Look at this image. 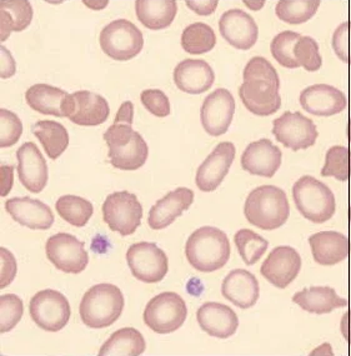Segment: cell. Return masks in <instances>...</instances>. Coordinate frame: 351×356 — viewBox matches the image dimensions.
Listing matches in <instances>:
<instances>
[{
	"instance_id": "d6a6232c",
	"label": "cell",
	"mask_w": 351,
	"mask_h": 356,
	"mask_svg": "<svg viewBox=\"0 0 351 356\" xmlns=\"http://www.w3.org/2000/svg\"><path fill=\"white\" fill-rule=\"evenodd\" d=\"M215 45V31L205 23H193L186 26L181 34L183 49L193 56L209 53Z\"/></svg>"
},
{
	"instance_id": "603a6c76",
	"label": "cell",
	"mask_w": 351,
	"mask_h": 356,
	"mask_svg": "<svg viewBox=\"0 0 351 356\" xmlns=\"http://www.w3.org/2000/svg\"><path fill=\"white\" fill-rule=\"evenodd\" d=\"M174 83L179 90L197 95L209 90L215 81L210 64L202 59H185L174 69Z\"/></svg>"
},
{
	"instance_id": "db71d44e",
	"label": "cell",
	"mask_w": 351,
	"mask_h": 356,
	"mask_svg": "<svg viewBox=\"0 0 351 356\" xmlns=\"http://www.w3.org/2000/svg\"><path fill=\"white\" fill-rule=\"evenodd\" d=\"M266 0H243V3L247 6V9L253 12H259L265 6Z\"/></svg>"
},
{
	"instance_id": "ee69618b",
	"label": "cell",
	"mask_w": 351,
	"mask_h": 356,
	"mask_svg": "<svg viewBox=\"0 0 351 356\" xmlns=\"http://www.w3.org/2000/svg\"><path fill=\"white\" fill-rule=\"evenodd\" d=\"M145 109L158 118H167L170 114V102L167 94L159 89H147L140 94Z\"/></svg>"
},
{
	"instance_id": "9f6ffc18",
	"label": "cell",
	"mask_w": 351,
	"mask_h": 356,
	"mask_svg": "<svg viewBox=\"0 0 351 356\" xmlns=\"http://www.w3.org/2000/svg\"><path fill=\"white\" fill-rule=\"evenodd\" d=\"M348 136H349V140L351 143V118L349 119V124H348Z\"/></svg>"
},
{
	"instance_id": "d6986e66",
	"label": "cell",
	"mask_w": 351,
	"mask_h": 356,
	"mask_svg": "<svg viewBox=\"0 0 351 356\" xmlns=\"http://www.w3.org/2000/svg\"><path fill=\"white\" fill-rule=\"evenodd\" d=\"M302 109L316 117H333L346 109L348 99L338 88L327 84H315L300 92Z\"/></svg>"
},
{
	"instance_id": "cb8c5ba5",
	"label": "cell",
	"mask_w": 351,
	"mask_h": 356,
	"mask_svg": "<svg viewBox=\"0 0 351 356\" xmlns=\"http://www.w3.org/2000/svg\"><path fill=\"white\" fill-rule=\"evenodd\" d=\"M6 209L20 225L33 230H48L54 222L51 209L37 199L28 197L8 199Z\"/></svg>"
},
{
	"instance_id": "44dd1931",
	"label": "cell",
	"mask_w": 351,
	"mask_h": 356,
	"mask_svg": "<svg viewBox=\"0 0 351 356\" xmlns=\"http://www.w3.org/2000/svg\"><path fill=\"white\" fill-rule=\"evenodd\" d=\"M20 183L31 193H40L48 183V165L34 143H25L17 152Z\"/></svg>"
},
{
	"instance_id": "5b68a950",
	"label": "cell",
	"mask_w": 351,
	"mask_h": 356,
	"mask_svg": "<svg viewBox=\"0 0 351 356\" xmlns=\"http://www.w3.org/2000/svg\"><path fill=\"white\" fill-rule=\"evenodd\" d=\"M293 199L300 214L315 224L330 220L336 211L332 189L311 175H304L293 185Z\"/></svg>"
},
{
	"instance_id": "ac0fdd59",
	"label": "cell",
	"mask_w": 351,
	"mask_h": 356,
	"mask_svg": "<svg viewBox=\"0 0 351 356\" xmlns=\"http://www.w3.org/2000/svg\"><path fill=\"white\" fill-rule=\"evenodd\" d=\"M26 104L44 115L68 118L73 113L74 99L72 94L48 84H35L25 92Z\"/></svg>"
},
{
	"instance_id": "7402d4cb",
	"label": "cell",
	"mask_w": 351,
	"mask_h": 356,
	"mask_svg": "<svg viewBox=\"0 0 351 356\" xmlns=\"http://www.w3.org/2000/svg\"><path fill=\"white\" fill-rule=\"evenodd\" d=\"M197 320L204 332L218 339L233 337L239 327V319L234 310L214 301L205 302L199 307Z\"/></svg>"
},
{
	"instance_id": "9a60e30c",
	"label": "cell",
	"mask_w": 351,
	"mask_h": 356,
	"mask_svg": "<svg viewBox=\"0 0 351 356\" xmlns=\"http://www.w3.org/2000/svg\"><path fill=\"white\" fill-rule=\"evenodd\" d=\"M222 37L239 50L253 48L259 38V26L253 17L241 9H230L219 20Z\"/></svg>"
},
{
	"instance_id": "277c9868",
	"label": "cell",
	"mask_w": 351,
	"mask_h": 356,
	"mask_svg": "<svg viewBox=\"0 0 351 356\" xmlns=\"http://www.w3.org/2000/svg\"><path fill=\"white\" fill-rule=\"evenodd\" d=\"M124 295L117 285L97 284L83 296L79 314L83 324L92 329L111 326L123 313Z\"/></svg>"
},
{
	"instance_id": "ffe728a7",
	"label": "cell",
	"mask_w": 351,
	"mask_h": 356,
	"mask_svg": "<svg viewBox=\"0 0 351 356\" xmlns=\"http://www.w3.org/2000/svg\"><path fill=\"white\" fill-rule=\"evenodd\" d=\"M283 153L269 139L250 143L241 155V166L252 175L272 178L281 165Z\"/></svg>"
},
{
	"instance_id": "d590c367",
	"label": "cell",
	"mask_w": 351,
	"mask_h": 356,
	"mask_svg": "<svg viewBox=\"0 0 351 356\" xmlns=\"http://www.w3.org/2000/svg\"><path fill=\"white\" fill-rule=\"evenodd\" d=\"M235 245L247 265L256 264L264 255L269 241L250 229H240L234 236Z\"/></svg>"
},
{
	"instance_id": "8d00e7d4",
	"label": "cell",
	"mask_w": 351,
	"mask_h": 356,
	"mask_svg": "<svg viewBox=\"0 0 351 356\" xmlns=\"http://www.w3.org/2000/svg\"><path fill=\"white\" fill-rule=\"evenodd\" d=\"M321 175L348 181L351 177L350 149L343 145L330 147L325 155V164L321 169Z\"/></svg>"
},
{
	"instance_id": "ab89813d",
	"label": "cell",
	"mask_w": 351,
	"mask_h": 356,
	"mask_svg": "<svg viewBox=\"0 0 351 356\" xmlns=\"http://www.w3.org/2000/svg\"><path fill=\"white\" fill-rule=\"evenodd\" d=\"M24 313L22 299L14 294L0 296V332H12Z\"/></svg>"
},
{
	"instance_id": "f6af8a7d",
	"label": "cell",
	"mask_w": 351,
	"mask_h": 356,
	"mask_svg": "<svg viewBox=\"0 0 351 356\" xmlns=\"http://www.w3.org/2000/svg\"><path fill=\"white\" fill-rule=\"evenodd\" d=\"M332 45L340 60L351 65V20L341 23L335 29Z\"/></svg>"
},
{
	"instance_id": "2e32d148",
	"label": "cell",
	"mask_w": 351,
	"mask_h": 356,
	"mask_svg": "<svg viewBox=\"0 0 351 356\" xmlns=\"http://www.w3.org/2000/svg\"><path fill=\"white\" fill-rule=\"evenodd\" d=\"M280 84L268 80H245L239 88V97L247 111L258 117H269L281 106Z\"/></svg>"
},
{
	"instance_id": "e0dca14e",
	"label": "cell",
	"mask_w": 351,
	"mask_h": 356,
	"mask_svg": "<svg viewBox=\"0 0 351 356\" xmlns=\"http://www.w3.org/2000/svg\"><path fill=\"white\" fill-rule=\"evenodd\" d=\"M234 159L235 147L233 143L222 142L218 144L197 169L195 177L197 188L204 193L216 191L227 177Z\"/></svg>"
},
{
	"instance_id": "9c48e42d",
	"label": "cell",
	"mask_w": 351,
	"mask_h": 356,
	"mask_svg": "<svg viewBox=\"0 0 351 356\" xmlns=\"http://www.w3.org/2000/svg\"><path fill=\"white\" fill-rule=\"evenodd\" d=\"M31 319L45 332H56L64 329L70 319V305L62 293L45 289L31 298L29 304Z\"/></svg>"
},
{
	"instance_id": "b9f144b4",
	"label": "cell",
	"mask_w": 351,
	"mask_h": 356,
	"mask_svg": "<svg viewBox=\"0 0 351 356\" xmlns=\"http://www.w3.org/2000/svg\"><path fill=\"white\" fill-rule=\"evenodd\" d=\"M0 9L12 15L14 31H23L33 20V6L29 0H0Z\"/></svg>"
},
{
	"instance_id": "7bdbcfd3",
	"label": "cell",
	"mask_w": 351,
	"mask_h": 356,
	"mask_svg": "<svg viewBox=\"0 0 351 356\" xmlns=\"http://www.w3.org/2000/svg\"><path fill=\"white\" fill-rule=\"evenodd\" d=\"M243 78L244 81L245 80H268L271 83L280 84L277 69L274 68L272 64L263 56H254L247 62L244 68Z\"/></svg>"
},
{
	"instance_id": "7a4b0ae2",
	"label": "cell",
	"mask_w": 351,
	"mask_h": 356,
	"mask_svg": "<svg viewBox=\"0 0 351 356\" xmlns=\"http://www.w3.org/2000/svg\"><path fill=\"white\" fill-rule=\"evenodd\" d=\"M228 235L214 227H203L191 234L185 245L189 264L200 273H213L224 268L230 259Z\"/></svg>"
},
{
	"instance_id": "5bb4252c",
	"label": "cell",
	"mask_w": 351,
	"mask_h": 356,
	"mask_svg": "<svg viewBox=\"0 0 351 356\" xmlns=\"http://www.w3.org/2000/svg\"><path fill=\"white\" fill-rule=\"evenodd\" d=\"M302 269V257L291 246H277L260 268L261 275L279 289H285L295 280Z\"/></svg>"
},
{
	"instance_id": "836d02e7",
	"label": "cell",
	"mask_w": 351,
	"mask_h": 356,
	"mask_svg": "<svg viewBox=\"0 0 351 356\" xmlns=\"http://www.w3.org/2000/svg\"><path fill=\"white\" fill-rule=\"evenodd\" d=\"M320 4L321 0H279L275 14L286 24H304L314 17Z\"/></svg>"
},
{
	"instance_id": "f5cc1de1",
	"label": "cell",
	"mask_w": 351,
	"mask_h": 356,
	"mask_svg": "<svg viewBox=\"0 0 351 356\" xmlns=\"http://www.w3.org/2000/svg\"><path fill=\"white\" fill-rule=\"evenodd\" d=\"M308 356H335L334 355L333 348L329 343H324L320 346H318L316 349L311 351Z\"/></svg>"
},
{
	"instance_id": "74e56055",
	"label": "cell",
	"mask_w": 351,
	"mask_h": 356,
	"mask_svg": "<svg viewBox=\"0 0 351 356\" xmlns=\"http://www.w3.org/2000/svg\"><path fill=\"white\" fill-rule=\"evenodd\" d=\"M302 34L293 31H281L271 40V56L281 67L288 69L299 68L300 65L294 56V47Z\"/></svg>"
},
{
	"instance_id": "8fae6325",
	"label": "cell",
	"mask_w": 351,
	"mask_h": 356,
	"mask_svg": "<svg viewBox=\"0 0 351 356\" xmlns=\"http://www.w3.org/2000/svg\"><path fill=\"white\" fill-rule=\"evenodd\" d=\"M45 252L50 263L67 274H81L89 263L85 244L70 234L59 233L50 236L45 244Z\"/></svg>"
},
{
	"instance_id": "4316f807",
	"label": "cell",
	"mask_w": 351,
	"mask_h": 356,
	"mask_svg": "<svg viewBox=\"0 0 351 356\" xmlns=\"http://www.w3.org/2000/svg\"><path fill=\"white\" fill-rule=\"evenodd\" d=\"M313 258L319 265L333 266L344 261L350 254V241L338 232H320L309 238Z\"/></svg>"
},
{
	"instance_id": "681fc988",
	"label": "cell",
	"mask_w": 351,
	"mask_h": 356,
	"mask_svg": "<svg viewBox=\"0 0 351 356\" xmlns=\"http://www.w3.org/2000/svg\"><path fill=\"white\" fill-rule=\"evenodd\" d=\"M14 31V22L12 15L6 10L0 9V40L6 42L10 37V33Z\"/></svg>"
},
{
	"instance_id": "83f0119b",
	"label": "cell",
	"mask_w": 351,
	"mask_h": 356,
	"mask_svg": "<svg viewBox=\"0 0 351 356\" xmlns=\"http://www.w3.org/2000/svg\"><path fill=\"white\" fill-rule=\"evenodd\" d=\"M72 95L74 99L73 113L69 117L72 123L81 127H97L106 122L111 114L106 99L89 90H79Z\"/></svg>"
},
{
	"instance_id": "c3c4849f",
	"label": "cell",
	"mask_w": 351,
	"mask_h": 356,
	"mask_svg": "<svg viewBox=\"0 0 351 356\" xmlns=\"http://www.w3.org/2000/svg\"><path fill=\"white\" fill-rule=\"evenodd\" d=\"M0 51H1V72H0L1 74L0 75H1L3 79H8L15 74L17 65H15V60H14V58H13L9 50L6 49L4 47H1Z\"/></svg>"
},
{
	"instance_id": "f1b7e54d",
	"label": "cell",
	"mask_w": 351,
	"mask_h": 356,
	"mask_svg": "<svg viewBox=\"0 0 351 356\" xmlns=\"http://www.w3.org/2000/svg\"><path fill=\"white\" fill-rule=\"evenodd\" d=\"M136 18L150 31L170 26L178 13V0H136Z\"/></svg>"
},
{
	"instance_id": "4fadbf2b",
	"label": "cell",
	"mask_w": 351,
	"mask_h": 356,
	"mask_svg": "<svg viewBox=\"0 0 351 356\" xmlns=\"http://www.w3.org/2000/svg\"><path fill=\"white\" fill-rule=\"evenodd\" d=\"M235 114L233 94L219 88L204 99L200 119L203 128L209 136H220L228 131Z\"/></svg>"
},
{
	"instance_id": "7c38bea8",
	"label": "cell",
	"mask_w": 351,
	"mask_h": 356,
	"mask_svg": "<svg viewBox=\"0 0 351 356\" xmlns=\"http://www.w3.org/2000/svg\"><path fill=\"white\" fill-rule=\"evenodd\" d=\"M272 134L284 147L294 152L315 145L319 136L316 125L300 111H285L272 122Z\"/></svg>"
},
{
	"instance_id": "f907efd6",
	"label": "cell",
	"mask_w": 351,
	"mask_h": 356,
	"mask_svg": "<svg viewBox=\"0 0 351 356\" xmlns=\"http://www.w3.org/2000/svg\"><path fill=\"white\" fill-rule=\"evenodd\" d=\"M340 329H341V334L345 339L346 343L351 346V309L343 315L341 323H340Z\"/></svg>"
},
{
	"instance_id": "11a10c76",
	"label": "cell",
	"mask_w": 351,
	"mask_h": 356,
	"mask_svg": "<svg viewBox=\"0 0 351 356\" xmlns=\"http://www.w3.org/2000/svg\"><path fill=\"white\" fill-rule=\"evenodd\" d=\"M44 1H47V3H49V4H53V6H59V4L64 3V0H44Z\"/></svg>"
},
{
	"instance_id": "f546056e",
	"label": "cell",
	"mask_w": 351,
	"mask_h": 356,
	"mask_svg": "<svg viewBox=\"0 0 351 356\" xmlns=\"http://www.w3.org/2000/svg\"><path fill=\"white\" fill-rule=\"evenodd\" d=\"M293 302L302 307V310L316 315L332 313L335 309L348 305V300L340 298L330 286L304 289L293 296Z\"/></svg>"
},
{
	"instance_id": "60d3db41",
	"label": "cell",
	"mask_w": 351,
	"mask_h": 356,
	"mask_svg": "<svg viewBox=\"0 0 351 356\" xmlns=\"http://www.w3.org/2000/svg\"><path fill=\"white\" fill-rule=\"evenodd\" d=\"M23 133V124L17 114L0 109V147H10L18 143Z\"/></svg>"
},
{
	"instance_id": "7dc6e473",
	"label": "cell",
	"mask_w": 351,
	"mask_h": 356,
	"mask_svg": "<svg viewBox=\"0 0 351 356\" xmlns=\"http://www.w3.org/2000/svg\"><path fill=\"white\" fill-rule=\"evenodd\" d=\"M186 6L200 17H209L218 9L219 0H184Z\"/></svg>"
},
{
	"instance_id": "6da1fadb",
	"label": "cell",
	"mask_w": 351,
	"mask_h": 356,
	"mask_svg": "<svg viewBox=\"0 0 351 356\" xmlns=\"http://www.w3.org/2000/svg\"><path fill=\"white\" fill-rule=\"evenodd\" d=\"M134 105L124 102L119 108L115 120L104 133V140L109 147V163L120 170L140 169L148 159V144L133 129Z\"/></svg>"
},
{
	"instance_id": "484cf974",
	"label": "cell",
	"mask_w": 351,
	"mask_h": 356,
	"mask_svg": "<svg viewBox=\"0 0 351 356\" xmlns=\"http://www.w3.org/2000/svg\"><path fill=\"white\" fill-rule=\"evenodd\" d=\"M222 294L236 307L250 309L259 300V282L250 271L235 269L222 280Z\"/></svg>"
},
{
	"instance_id": "6f0895ef",
	"label": "cell",
	"mask_w": 351,
	"mask_h": 356,
	"mask_svg": "<svg viewBox=\"0 0 351 356\" xmlns=\"http://www.w3.org/2000/svg\"><path fill=\"white\" fill-rule=\"evenodd\" d=\"M349 219H350V222H351V205H350V209H349Z\"/></svg>"
},
{
	"instance_id": "8992f818",
	"label": "cell",
	"mask_w": 351,
	"mask_h": 356,
	"mask_svg": "<svg viewBox=\"0 0 351 356\" xmlns=\"http://www.w3.org/2000/svg\"><path fill=\"white\" fill-rule=\"evenodd\" d=\"M99 43L109 58L117 62H126L142 51L144 37L136 24L126 19H117L103 28Z\"/></svg>"
},
{
	"instance_id": "1f68e13d",
	"label": "cell",
	"mask_w": 351,
	"mask_h": 356,
	"mask_svg": "<svg viewBox=\"0 0 351 356\" xmlns=\"http://www.w3.org/2000/svg\"><path fill=\"white\" fill-rule=\"evenodd\" d=\"M33 134L42 143L50 159L56 160L69 145L68 130L54 120H40L33 125Z\"/></svg>"
},
{
	"instance_id": "30bf717a",
	"label": "cell",
	"mask_w": 351,
	"mask_h": 356,
	"mask_svg": "<svg viewBox=\"0 0 351 356\" xmlns=\"http://www.w3.org/2000/svg\"><path fill=\"white\" fill-rule=\"evenodd\" d=\"M126 261L133 277L142 283H159L169 270L167 254L154 243L133 244L126 252Z\"/></svg>"
},
{
	"instance_id": "52a82bcc",
	"label": "cell",
	"mask_w": 351,
	"mask_h": 356,
	"mask_svg": "<svg viewBox=\"0 0 351 356\" xmlns=\"http://www.w3.org/2000/svg\"><path fill=\"white\" fill-rule=\"evenodd\" d=\"M188 316L184 299L173 291L156 295L144 309L145 325L161 335H167L180 329Z\"/></svg>"
},
{
	"instance_id": "3957f363",
	"label": "cell",
	"mask_w": 351,
	"mask_h": 356,
	"mask_svg": "<svg viewBox=\"0 0 351 356\" xmlns=\"http://www.w3.org/2000/svg\"><path fill=\"white\" fill-rule=\"evenodd\" d=\"M247 221L261 230H275L288 221L290 205L286 193L275 185H263L250 191L244 205Z\"/></svg>"
},
{
	"instance_id": "d4e9b609",
	"label": "cell",
	"mask_w": 351,
	"mask_h": 356,
	"mask_svg": "<svg viewBox=\"0 0 351 356\" xmlns=\"http://www.w3.org/2000/svg\"><path fill=\"white\" fill-rule=\"evenodd\" d=\"M194 202V191L188 188H178L158 200L149 211V227L161 230L173 224Z\"/></svg>"
},
{
	"instance_id": "4dcf8cb0",
	"label": "cell",
	"mask_w": 351,
	"mask_h": 356,
	"mask_svg": "<svg viewBox=\"0 0 351 356\" xmlns=\"http://www.w3.org/2000/svg\"><path fill=\"white\" fill-rule=\"evenodd\" d=\"M147 349L142 332L134 327H123L111 334L101 345L98 356H142Z\"/></svg>"
},
{
	"instance_id": "816d5d0a",
	"label": "cell",
	"mask_w": 351,
	"mask_h": 356,
	"mask_svg": "<svg viewBox=\"0 0 351 356\" xmlns=\"http://www.w3.org/2000/svg\"><path fill=\"white\" fill-rule=\"evenodd\" d=\"M81 1L90 10H95V12L104 10L105 8L109 6V0H81Z\"/></svg>"
},
{
	"instance_id": "ba28073f",
	"label": "cell",
	"mask_w": 351,
	"mask_h": 356,
	"mask_svg": "<svg viewBox=\"0 0 351 356\" xmlns=\"http://www.w3.org/2000/svg\"><path fill=\"white\" fill-rule=\"evenodd\" d=\"M103 219L113 232L128 236L140 227L142 218V204L129 191H115L105 199Z\"/></svg>"
},
{
	"instance_id": "e575fe53",
	"label": "cell",
	"mask_w": 351,
	"mask_h": 356,
	"mask_svg": "<svg viewBox=\"0 0 351 356\" xmlns=\"http://www.w3.org/2000/svg\"><path fill=\"white\" fill-rule=\"evenodd\" d=\"M56 209L63 220L76 227H85L94 213L92 204L89 200L75 195L59 197L56 200Z\"/></svg>"
},
{
	"instance_id": "f35d334b",
	"label": "cell",
	"mask_w": 351,
	"mask_h": 356,
	"mask_svg": "<svg viewBox=\"0 0 351 356\" xmlns=\"http://www.w3.org/2000/svg\"><path fill=\"white\" fill-rule=\"evenodd\" d=\"M294 56L297 64L307 72L314 73L323 65V58L319 51V44L314 38L302 35L294 47Z\"/></svg>"
},
{
	"instance_id": "bcb514c9",
	"label": "cell",
	"mask_w": 351,
	"mask_h": 356,
	"mask_svg": "<svg viewBox=\"0 0 351 356\" xmlns=\"http://www.w3.org/2000/svg\"><path fill=\"white\" fill-rule=\"evenodd\" d=\"M1 252V280L0 288L4 289L12 283L17 274V261L12 252L6 250V248L0 249Z\"/></svg>"
}]
</instances>
